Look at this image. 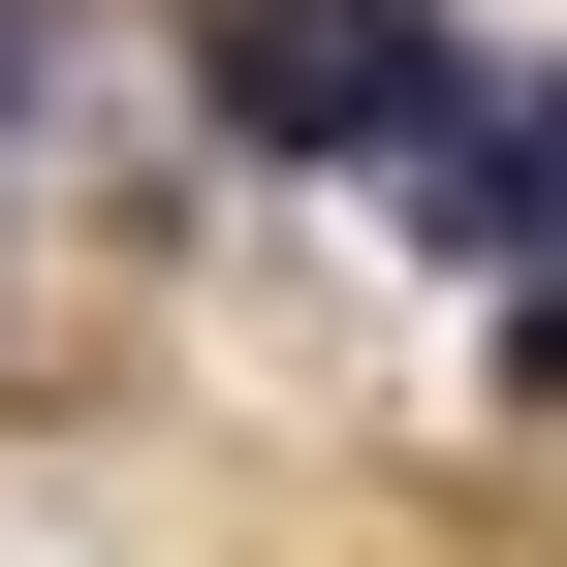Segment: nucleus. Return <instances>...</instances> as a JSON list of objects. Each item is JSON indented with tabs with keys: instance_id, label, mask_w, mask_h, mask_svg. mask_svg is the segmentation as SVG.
Here are the masks:
<instances>
[{
	"instance_id": "obj_3",
	"label": "nucleus",
	"mask_w": 567,
	"mask_h": 567,
	"mask_svg": "<svg viewBox=\"0 0 567 567\" xmlns=\"http://www.w3.org/2000/svg\"><path fill=\"white\" fill-rule=\"evenodd\" d=\"M536 379H567V284H536Z\"/></svg>"
},
{
	"instance_id": "obj_2",
	"label": "nucleus",
	"mask_w": 567,
	"mask_h": 567,
	"mask_svg": "<svg viewBox=\"0 0 567 567\" xmlns=\"http://www.w3.org/2000/svg\"><path fill=\"white\" fill-rule=\"evenodd\" d=\"M0 95H32V0H0Z\"/></svg>"
},
{
	"instance_id": "obj_1",
	"label": "nucleus",
	"mask_w": 567,
	"mask_h": 567,
	"mask_svg": "<svg viewBox=\"0 0 567 567\" xmlns=\"http://www.w3.org/2000/svg\"><path fill=\"white\" fill-rule=\"evenodd\" d=\"M221 126L252 158H379V126H442V32L410 0H221Z\"/></svg>"
}]
</instances>
